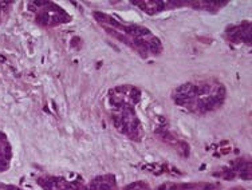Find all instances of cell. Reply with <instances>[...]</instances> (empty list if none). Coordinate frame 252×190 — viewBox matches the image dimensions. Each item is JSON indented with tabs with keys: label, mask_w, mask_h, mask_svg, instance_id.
I'll return each instance as SVG.
<instances>
[{
	"label": "cell",
	"mask_w": 252,
	"mask_h": 190,
	"mask_svg": "<svg viewBox=\"0 0 252 190\" xmlns=\"http://www.w3.org/2000/svg\"><path fill=\"white\" fill-rule=\"evenodd\" d=\"M95 19L103 26L106 32L117 38V39L129 46L131 50L137 51L142 56L146 55L160 54L162 50V44L152 34L151 29L145 28L138 25H127L122 23L110 15L95 14Z\"/></svg>",
	"instance_id": "cell-1"
},
{
	"label": "cell",
	"mask_w": 252,
	"mask_h": 190,
	"mask_svg": "<svg viewBox=\"0 0 252 190\" xmlns=\"http://www.w3.org/2000/svg\"><path fill=\"white\" fill-rule=\"evenodd\" d=\"M39 185L46 190H78L79 184L64 178H40Z\"/></svg>",
	"instance_id": "cell-5"
},
{
	"label": "cell",
	"mask_w": 252,
	"mask_h": 190,
	"mask_svg": "<svg viewBox=\"0 0 252 190\" xmlns=\"http://www.w3.org/2000/svg\"><path fill=\"white\" fill-rule=\"evenodd\" d=\"M40 5V11L36 15L38 23L46 27H53V26L62 25L64 22L70 19V16L64 10H62L58 5L44 1V3H38Z\"/></svg>",
	"instance_id": "cell-4"
},
{
	"label": "cell",
	"mask_w": 252,
	"mask_h": 190,
	"mask_svg": "<svg viewBox=\"0 0 252 190\" xmlns=\"http://www.w3.org/2000/svg\"><path fill=\"white\" fill-rule=\"evenodd\" d=\"M1 4H3V3H0V5H1Z\"/></svg>",
	"instance_id": "cell-7"
},
{
	"label": "cell",
	"mask_w": 252,
	"mask_h": 190,
	"mask_svg": "<svg viewBox=\"0 0 252 190\" xmlns=\"http://www.w3.org/2000/svg\"><path fill=\"white\" fill-rule=\"evenodd\" d=\"M231 39L235 40V42H239V40H243V42H247L250 40V28H242V27H238L236 31H233V35L231 36Z\"/></svg>",
	"instance_id": "cell-6"
},
{
	"label": "cell",
	"mask_w": 252,
	"mask_h": 190,
	"mask_svg": "<svg viewBox=\"0 0 252 190\" xmlns=\"http://www.w3.org/2000/svg\"><path fill=\"white\" fill-rule=\"evenodd\" d=\"M173 99L179 106L189 109L196 114H207L224 102L225 88L221 83L215 81L185 83L176 90Z\"/></svg>",
	"instance_id": "cell-2"
},
{
	"label": "cell",
	"mask_w": 252,
	"mask_h": 190,
	"mask_svg": "<svg viewBox=\"0 0 252 190\" xmlns=\"http://www.w3.org/2000/svg\"><path fill=\"white\" fill-rule=\"evenodd\" d=\"M141 94L131 86H122L113 90L109 95V103L112 109V118L116 127L131 139H141L142 127L134 111L136 103L140 101Z\"/></svg>",
	"instance_id": "cell-3"
}]
</instances>
